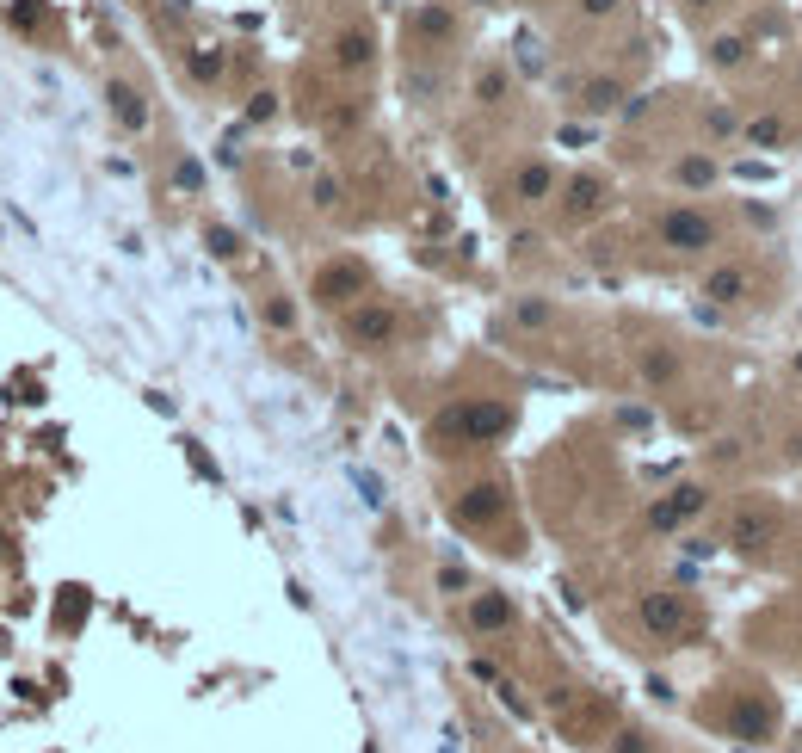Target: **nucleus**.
<instances>
[{
  "instance_id": "obj_1",
  "label": "nucleus",
  "mask_w": 802,
  "mask_h": 753,
  "mask_svg": "<svg viewBox=\"0 0 802 753\" xmlns=\"http://www.w3.org/2000/svg\"><path fill=\"white\" fill-rule=\"evenodd\" d=\"M654 241L673 247L679 260H710V254H722V217L698 198H673L654 217Z\"/></svg>"
},
{
  "instance_id": "obj_2",
  "label": "nucleus",
  "mask_w": 802,
  "mask_h": 753,
  "mask_svg": "<svg viewBox=\"0 0 802 753\" xmlns=\"http://www.w3.org/2000/svg\"><path fill=\"white\" fill-rule=\"evenodd\" d=\"M340 340L352 346V352H389L395 340H401V309L389 303V297H364V303H352L346 315H340Z\"/></svg>"
},
{
  "instance_id": "obj_3",
  "label": "nucleus",
  "mask_w": 802,
  "mask_h": 753,
  "mask_svg": "<svg viewBox=\"0 0 802 753\" xmlns=\"http://www.w3.org/2000/svg\"><path fill=\"white\" fill-rule=\"evenodd\" d=\"M309 297H315L321 309L346 315L352 303L371 297V266H364L358 254H334V260H321V266H315V278H309Z\"/></svg>"
},
{
  "instance_id": "obj_4",
  "label": "nucleus",
  "mask_w": 802,
  "mask_h": 753,
  "mask_svg": "<svg viewBox=\"0 0 802 753\" xmlns=\"http://www.w3.org/2000/svg\"><path fill=\"white\" fill-rule=\"evenodd\" d=\"M704 303L710 309H747L753 297H759V260H747V254H722L710 272H704Z\"/></svg>"
},
{
  "instance_id": "obj_5",
  "label": "nucleus",
  "mask_w": 802,
  "mask_h": 753,
  "mask_svg": "<svg viewBox=\"0 0 802 753\" xmlns=\"http://www.w3.org/2000/svg\"><path fill=\"white\" fill-rule=\"evenodd\" d=\"M642 630L661 642V649H679V642H691L698 636V618H691V605H685V593H673V587H654V593H642Z\"/></svg>"
},
{
  "instance_id": "obj_6",
  "label": "nucleus",
  "mask_w": 802,
  "mask_h": 753,
  "mask_svg": "<svg viewBox=\"0 0 802 753\" xmlns=\"http://www.w3.org/2000/svg\"><path fill=\"white\" fill-rule=\"evenodd\" d=\"M778 531H784V513L772 507V500H735V513H728V550H741V556H759L765 544H778Z\"/></svg>"
},
{
  "instance_id": "obj_7",
  "label": "nucleus",
  "mask_w": 802,
  "mask_h": 753,
  "mask_svg": "<svg viewBox=\"0 0 802 753\" xmlns=\"http://www.w3.org/2000/svg\"><path fill=\"white\" fill-rule=\"evenodd\" d=\"M710 482H679V488H667L661 500H654V507H648V531H685L691 519H698V513H710Z\"/></svg>"
},
{
  "instance_id": "obj_8",
  "label": "nucleus",
  "mask_w": 802,
  "mask_h": 753,
  "mask_svg": "<svg viewBox=\"0 0 802 753\" xmlns=\"http://www.w3.org/2000/svg\"><path fill=\"white\" fill-rule=\"evenodd\" d=\"M556 198H562V229H580V223H593L611 210V179L605 173H574Z\"/></svg>"
},
{
  "instance_id": "obj_9",
  "label": "nucleus",
  "mask_w": 802,
  "mask_h": 753,
  "mask_svg": "<svg viewBox=\"0 0 802 753\" xmlns=\"http://www.w3.org/2000/svg\"><path fill=\"white\" fill-rule=\"evenodd\" d=\"M463 624L476 630V636H506V630L519 624V605L506 599L500 587H476V593H469V605H463Z\"/></svg>"
},
{
  "instance_id": "obj_10",
  "label": "nucleus",
  "mask_w": 802,
  "mask_h": 753,
  "mask_svg": "<svg viewBox=\"0 0 802 753\" xmlns=\"http://www.w3.org/2000/svg\"><path fill=\"white\" fill-rule=\"evenodd\" d=\"M506 507H513V494H506L500 482H476V488H463V494L451 500V519L469 525V531H488Z\"/></svg>"
},
{
  "instance_id": "obj_11",
  "label": "nucleus",
  "mask_w": 802,
  "mask_h": 753,
  "mask_svg": "<svg viewBox=\"0 0 802 753\" xmlns=\"http://www.w3.org/2000/svg\"><path fill=\"white\" fill-rule=\"evenodd\" d=\"M716 179H722V161H716V149H704V142L667 161V186H679L685 198H704Z\"/></svg>"
},
{
  "instance_id": "obj_12",
  "label": "nucleus",
  "mask_w": 802,
  "mask_h": 753,
  "mask_svg": "<svg viewBox=\"0 0 802 753\" xmlns=\"http://www.w3.org/2000/svg\"><path fill=\"white\" fill-rule=\"evenodd\" d=\"M562 192V173L550 161H519L513 167V186H506V198H513V210H543Z\"/></svg>"
},
{
  "instance_id": "obj_13",
  "label": "nucleus",
  "mask_w": 802,
  "mask_h": 753,
  "mask_svg": "<svg viewBox=\"0 0 802 753\" xmlns=\"http://www.w3.org/2000/svg\"><path fill=\"white\" fill-rule=\"evenodd\" d=\"M741 142H747V149H765V155H772V149H790V142H796V118H790V112H753V118L741 124Z\"/></svg>"
},
{
  "instance_id": "obj_14",
  "label": "nucleus",
  "mask_w": 802,
  "mask_h": 753,
  "mask_svg": "<svg viewBox=\"0 0 802 753\" xmlns=\"http://www.w3.org/2000/svg\"><path fill=\"white\" fill-rule=\"evenodd\" d=\"M334 68H346V75H364V68L377 62V38H371V25H346V31H334Z\"/></svg>"
},
{
  "instance_id": "obj_15",
  "label": "nucleus",
  "mask_w": 802,
  "mask_h": 753,
  "mask_svg": "<svg viewBox=\"0 0 802 753\" xmlns=\"http://www.w3.org/2000/svg\"><path fill=\"white\" fill-rule=\"evenodd\" d=\"M105 93H112V118H118L124 130H149V105H142V93H136L130 81H112Z\"/></svg>"
},
{
  "instance_id": "obj_16",
  "label": "nucleus",
  "mask_w": 802,
  "mask_h": 753,
  "mask_svg": "<svg viewBox=\"0 0 802 753\" xmlns=\"http://www.w3.org/2000/svg\"><path fill=\"white\" fill-rule=\"evenodd\" d=\"M642 377H648L654 389H673V383L685 377V365H679V352H673V346H648V352H642Z\"/></svg>"
},
{
  "instance_id": "obj_17",
  "label": "nucleus",
  "mask_w": 802,
  "mask_h": 753,
  "mask_svg": "<svg viewBox=\"0 0 802 753\" xmlns=\"http://www.w3.org/2000/svg\"><path fill=\"white\" fill-rule=\"evenodd\" d=\"M741 112H735V105H710V112H704V149H722V142L728 136H741Z\"/></svg>"
},
{
  "instance_id": "obj_18",
  "label": "nucleus",
  "mask_w": 802,
  "mask_h": 753,
  "mask_svg": "<svg viewBox=\"0 0 802 753\" xmlns=\"http://www.w3.org/2000/svg\"><path fill=\"white\" fill-rule=\"evenodd\" d=\"M605 753H661V741H654L642 723H617L611 741H605Z\"/></svg>"
},
{
  "instance_id": "obj_19",
  "label": "nucleus",
  "mask_w": 802,
  "mask_h": 753,
  "mask_svg": "<svg viewBox=\"0 0 802 753\" xmlns=\"http://www.w3.org/2000/svg\"><path fill=\"white\" fill-rule=\"evenodd\" d=\"M476 99H482V105H506V99H513V75L488 62L482 75H476Z\"/></svg>"
},
{
  "instance_id": "obj_20",
  "label": "nucleus",
  "mask_w": 802,
  "mask_h": 753,
  "mask_svg": "<svg viewBox=\"0 0 802 753\" xmlns=\"http://www.w3.org/2000/svg\"><path fill=\"white\" fill-rule=\"evenodd\" d=\"M747 38H741V31H728V38H710V68H741L747 62Z\"/></svg>"
},
{
  "instance_id": "obj_21",
  "label": "nucleus",
  "mask_w": 802,
  "mask_h": 753,
  "mask_svg": "<svg viewBox=\"0 0 802 753\" xmlns=\"http://www.w3.org/2000/svg\"><path fill=\"white\" fill-rule=\"evenodd\" d=\"M513 321H519V328H550V321H556V303H550V297H519V303H513Z\"/></svg>"
},
{
  "instance_id": "obj_22",
  "label": "nucleus",
  "mask_w": 802,
  "mask_h": 753,
  "mask_svg": "<svg viewBox=\"0 0 802 753\" xmlns=\"http://www.w3.org/2000/svg\"><path fill=\"white\" fill-rule=\"evenodd\" d=\"M260 315H266V328H278V334H290V328H297V303H290L284 291L260 297Z\"/></svg>"
},
{
  "instance_id": "obj_23",
  "label": "nucleus",
  "mask_w": 802,
  "mask_h": 753,
  "mask_svg": "<svg viewBox=\"0 0 802 753\" xmlns=\"http://www.w3.org/2000/svg\"><path fill=\"white\" fill-rule=\"evenodd\" d=\"M617 99H624V81H587V93H580V112H611Z\"/></svg>"
},
{
  "instance_id": "obj_24",
  "label": "nucleus",
  "mask_w": 802,
  "mask_h": 753,
  "mask_svg": "<svg viewBox=\"0 0 802 753\" xmlns=\"http://www.w3.org/2000/svg\"><path fill=\"white\" fill-rule=\"evenodd\" d=\"M309 198H315L321 210H340V198H346V186H340V179H334V173H321V179H315V186H309Z\"/></svg>"
},
{
  "instance_id": "obj_25",
  "label": "nucleus",
  "mask_w": 802,
  "mask_h": 753,
  "mask_svg": "<svg viewBox=\"0 0 802 753\" xmlns=\"http://www.w3.org/2000/svg\"><path fill=\"white\" fill-rule=\"evenodd\" d=\"M617 7H624V0H580V7H574V13H580V19H587V25H599V19H611Z\"/></svg>"
},
{
  "instance_id": "obj_26",
  "label": "nucleus",
  "mask_w": 802,
  "mask_h": 753,
  "mask_svg": "<svg viewBox=\"0 0 802 753\" xmlns=\"http://www.w3.org/2000/svg\"><path fill=\"white\" fill-rule=\"evenodd\" d=\"M439 587H445L451 599H457V593H463V599H469V593H476V587H469V575H463V568H451V562L439 568Z\"/></svg>"
},
{
  "instance_id": "obj_27",
  "label": "nucleus",
  "mask_w": 802,
  "mask_h": 753,
  "mask_svg": "<svg viewBox=\"0 0 802 753\" xmlns=\"http://www.w3.org/2000/svg\"><path fill=\"white\" fill-rule=\"evenodd\" d=\"M210 254L235 260V254H241V235H235V229H210Z\"/></svg>"
},
{
  "instance_id": "obj_28",
  "label": "nucleus",
  "mask_w": 802,
  "mask_h": 753,
  "mask_svg": "<svg viewBox=\"0 0 802 753\" xmlns=\"http://www.w3.org/2000/svg\"><path fill=\"white\" fill-rule=\"evenodd\" d=\"M716 7H722V0H685V13H691V19H704V13H716Z\"/></svg>"
},
{
  "instance_id": "obj_29",
  "label": "nucleus",
  "mask_w": 802,
  "mask_h": 753,
  "mask_svg": "<svg viewBox=\"0 0 802 753\" xmlns=\"http://www.w3.org/2000/svg\"><path fill=\"white\" fill-rule=\"evenodd\" d=\"M790 383H802V346L790 352Z\"/></svg>"
},
{
  "instance_id": "obj_30",
  "label": "nucleus",
  "mask_w": 802,
  "mask_h": 753,
  "mask_svg": "<svg viewBox=\"0 0 802 753\" xmlns=\"http://www.w3.org/2000/svg\"><path fill=\"white\" fill-rule=\"evenodd\" d=\"M790 81H796V99H802V56H796V75H790Z\"/></svg>"
},
{
  "instance_id": "obj_31",
  "label": "nucleus",
  "mask_w": 802,
  "mask_h": 753,
  "mask_svg": "<svg viewBox=\"0 0 802 753\" xmlns=\"http://www.w3.org/2000/svg\"><path fill=\"white\" fill-rule=\"evenodd\" d=\"M796 562H802V556H796Z\"/></svg>"
},
{
  "instance_id": "obj_32",
  "label": "nucleus",
  "mask_w": 802,
  "mask_h": 753,
  "mask_svg": "<svg viewBox=\"0 0 802 753\" xmlns=\"http://www.w3.org/2000/svg\"><path fill=\"white\" fill-rule=\"evenodd\" d=\"M796 321H802V315H796Z\"/></svg>"
}]
</instances>
